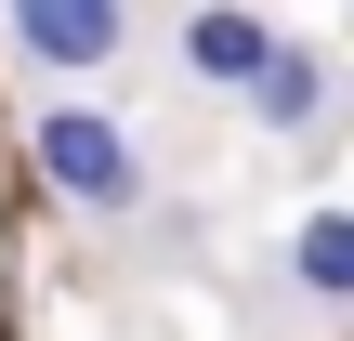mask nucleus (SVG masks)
I'll use <instances>...</instances> for the list:
<instances>
[{"label":"nucleus","mask_w":354,"mask_h":341,"mask_svg":"<svg viewBox=\"0 0 354 341\" xmlns=\"http://www.w3.org/2000/svg\"><path fill=\"white\" fill-rule=\"evenodd\" d=\"M26 171L79 210V223H118V210H145V145L105 118V105H39V131H26Z\"/></svg>","instance_id":"f257e3e1"},{"label":"nucleus","mask_w":354,"mask_h":341,"mask_svg":"<svg viewBox=\"0 0 354 341\" xmlns=\"http://www.w3.org/2000/svg\"><path fill=\"white\" fill-rule=\"evenodd\" d=\"M0 26H13L26 66H118V53H131V13H105V0H26V13H0Z\"/></svg>","instance_id":"f03ea898"},{"label":"nucleus","mask_w":354,"mask_h":341,"mask_svg":"<svg viewBox=\"0 0 354 341\" xmlns=\"http://www.w3.org/2000/svg\"><path fill=\"white\" fill-rule=\"evenodd\" d=\"M236 105H250V118H263V131H315V118H328V105H342V66H328V53H315V39H276V66H263V79H250V92H236Z\"/></svg>","instance_id":"7ed1b4c3"},{"label":"nucleus","mask_w":354,"mask_h":341,"mask_svg":"<svg viewBox=\"0 0 354 341\" xmlns=\"http://www.w3.org/2000/svg\"><path fill=\"white\" fill-rule=\"evenodd\" d=\"M276 39H289L276 13H184V66H197L210 92H250V79L276 66Z\"/></svg>","instance_id":"20e7f679"},{"label":"nucleus","mask_w":354,"mask_h":341,"mask_svg":"<svg viewBox=\"0 0 354 341\" xmlns=\"http://www.w3.org/2000/svg\"><path fill=\"white\" fill-rule=\"evenodd\" d=\"M289 276H302V302H354V223L342 210H315V223L289 237Z\"/></svg>","instance_id":"39448f33"}]
</instances>
